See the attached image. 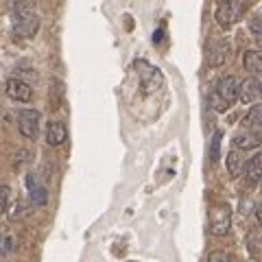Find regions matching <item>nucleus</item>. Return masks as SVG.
<instances>
[{"instance_id":"obj_16","label":"nucleus","mask_w":262,"mask_h":262,"mask_svg":"<svg viewBox=\"0 0 262 262\" xmlns=\"http://www.w3.org/2000/svg\"><path fill=\"white\" fill-rule=\"evenodd\" d=\"M245 120H247V125H251L253 131H258L260 125H262V105L260 103H253L251 110L247 112V116H245Z\"/></svg>"},{"instance_id":"obj_18","label":"nucleus","mask_w":262,"mask_h":262,"mask_svg":"<svg viewBox=\"0 0 262 262\" xmlns=\"http://www.w3.org/2000/svg\"><path fill=\"white\" fill-rule=\"evenodd\" d=\"M15 247H18V243H15L13 234L0 232V258L7 256V253H11V251H15Z\"/></svg>"},{"instance_id":"obj_12","label":"nucleus","mask_w":262,"mask_h":262,"mask_svg":"<svg viewBox=\"0 0 262 262\" xmlns=\"http://www.w3.org/2000/svg\"><path fill=\"white\" fill-rule=\"evenodd\" d=\"M68 140V129H66L63 122H51V125L46 127V142L51 146H59Z\"/></svg>"},{"instance_id":"obj_4","label":"nucleus","mask_w":262,"mask_h":262,"mask_svg":"<svg viewBox=\"0 0 262 262\" xmlns=\"http://www.w3.org/2000/svg\"><path fill=\"white\" fill-rule=\"evenodd\" d=\"M232 227V208L227 203H216L210 210V232L214 236H225Z\"/></svg>"},{"instance_id":"obj_3","label":"nucleus","mask_w":262,"mask_h":262,"mask_svg":"<svg viewBox=\"0 0 262 262\" xmlns=\"http://www.w3.org/2000/svg\"><path fill=\"white\" fill-rule=\"evenodd\" d=\"M243 13H245V3H241V0H223V3L216 5L214 18L221 29H232L241 20Z\"/></svg>"},{"instance_id":"obj_11","label":"nucleus","mask_w":262,"mask_h":262,"mask_svg":"<svg viewBox=\"0 0 262 262\" xmlns=\"http://www.w3.org/2000/svg\"><path fill=\"white\" fill-rule=\"evenodd\" d=\"M27 188H29V196H31V203H33V206H44V203L48 201L46 188L39 184V179L33 175V173L27 175Z\"/></svg>"},{"instance_id":"obj_17","label":"nucleus","mask_w":262,"mask_h":262,"mask_svg":"<svg viewBox=\"0 0 262 262\" xmlns=\"http://www.w3.org/2000/svg\"><path fill=\"white\" fill-rule=\"evenodd\" d=\"M221 140H223V131L216 129L210 140V164H216L221 158Z\"/></svg>"},{"instance_id":"obj_20","label":"nucleus","mask_w":262,"mask_h":262,"mask_svg":"<svg viewBox=\"0 0 262 262\" xmlns=\"http://www.w3.org/2000/svg\"><path fill=\"white\" fill-rule=\"evenodd\" d=\"M9 196H11V188L9 186H0V214H5L7 203H9Z\"/></svg>"},{"instance_id":"obj_7","label":"nucleus","mask_w":262,"mask_h":262,"mask_svg":"<svg viewBox=\"0 0 262 262\" xmlns=\"http://www.w3.org/2000/svg\"><path fill=\"white\" fill-rule=\"evenodd\" d=\"M260 131H253V129H241V131H236L234 138H232V144H234V149L236 151H253V149H258L260 146Z\"/></svg>"},{"instance_id":"obj_1","label":"nucleus","mask_w":262,"mask_h":262,"mask_svg":"<svg viewBox=\"0 0 262 262\" xmlns=\"http://www.w3.org/2000/svg\"><path fill=\"white\" fill-rule=\"evenodd\" d=\"M238 85L241 81L236 77H221L210 90V107L216 112H227L232 105L238 101Z\"/></svg>"},{"instance_id":"obj_5","label":"nucleus","mask_w":262,"mask_h":262,"mask_svg":"<svg viewBox=\"0 0 262 262\" xmlns=\"http://www.w3.org/2000/svg\"><path fill=\"white\" fill-rule=\"evenodd\" d=\"M18 129L27 140H35L39 134V112L37 110H20L18 112Z\"/></svg>"},{"instance_id":"obj_15","label":"nucleus","mask_w":262,"mask_h":262,"mask_svg":"<svg viewBox=\"0 0 262 262\" xmlns=\"http://www.w3.org/2000/svg\"><path fill=\"white\" fill-rule=\"evenodd\" d=\"M243 63H245V70L251 72V79H260V72H262V55L258 51H247L243 55Z\"/></svg>"},{"instance_id":"obj_8","label":"nucleus","mask_w":262,"mask_h":262,"mask_svg":"<svg viewBox=\"0 0 262 262\" xmlns=\"http://www.w3.org/2000/svg\"><path fill=\"white\" fill-rule=\"evenodd\" d=\"M5 92H7V96L13 98V101H18V103H29L33 98L31 85L22 79H9L7 85H5Z\"/></svg>"},{"instance_id":"obj_10","label":"nucleus","mask_w":262,"mask_h":262,"mask_svg":"<svg viewBox=\"0 0 262 262\" xmlns=\"http://www.w3.org/2000/svg\"><path fill=\"white\" fill-rule=\"evenodd\" d=\"M260 98V81L258 79H245L238 85V101L243 105L256 103Z\"/></svg>"},{"instance_id":"obj_13","label":"nucleus","mask_w":262,"mask_h":262,"mask_svg":"<svg viewBox=\"0 0 262 262\" xmlns=\"http://www.w3.org/2000/svg\"><path fill=\"white\" fill-rule=\"evenodd\" d=\"M245 177H247V184L249 186H256L262 177V155L256 153L253 158H249L245 162Z\"/></svg>"},{"instance_id":"obj_19","label":"nucleus","mask_w":262,"mask_h":262,"mask_svg":"<svg viewBox=\"0 0 262 262\" xmlns=\"http://www.w3.org/2000/svg\"><path fill=\"white\" fill-rule=\"evenodd\" d=\"M249 29H251V35H253V39H262V29H260V15L256 13L253 18L249 20Z\"/></svg>"},{"instance_id":"obj_14","label":"nucleus","mask_w":262,"mask_h":262,"mask_svg":"<svg viewBox=\"0 0 262 262\" xmlns=\"http://www.w3.org/2000/svg\"><path fill=\"white\" fill-rule=\"evenodd\" d=\"M245 162H247V158L241 153V151H229L227 158H225V166H227V173L232 177H241V173L245 170Z\"/></svg>"},{"instance_id":"obj_22","label":"nucleus","mask_w":262,"mask_h":262,"mask_svg":"<svg viewBox=\"0 0 262 262\" xmlns=\"http://www.w3.org/2000/svg\"><path fill=\"white\" fill-rule=\"evenodd\" d=\"M206 262H229V258L225 251H212Z\"/></svg>"},{"instance_id":"obj_2","label":"nucleus","mask_w":262,"mask_h":262,"mask_svg":"<svg viewBox=\"0 0 262 262\" xmlns=\"http://www.w3.org/2000/svg\"><path fill=\"white\" fill-rule=\"evenodd\" d=\"M11 13H13V35H18V37L35 35L39 29V18L35 13V5L33 3L11 5Z\"/></svg>"},{"instance_id":"obj_21","label":"nucleus","mask_w":262,"mask_h":262,"mask_svg":"<svg viewBox=\"0 0 262 262\" xmlns=\"http://www.w3.org/2000/svg\"><path fill=\"white\" fill-rule=\"evenodd\" d=\"M24 214H27V203H24V201H18V203L13 206V212L9 214V219L15 221V219H20V216H24Z\"/></svg>"},{"instance_id":"obj_6","label":"nucleus","mask_w":262,"mask_h":262,"mask_svg":"<svg viewBox=\"0 0 262 262\" xmlns=\"http://www.w3.org/2000/svg\"><path fill=\"white\" fill-rule=\"evenodd\" d=\"M136 70H138V77H140V83L144 85L146 92H155L160 85H162V75L160 70L151 66L149 61H136Z\"/></svg>"},{"instance_id":"obj_9","label":"nucleus","mask_w":262,"mask_h":262,"mask_svg":"<svg viewBox=\"0 0 262 262\" xmlns=\"http://www.w3.org/2000/svg\"><path fill=\"white\" fill-rule=\"evenodd\" d=\"M229 53H232V44H229L227 39H216V42H212L210 51H208L210 66H223L229 59Z\"/></svg>"}]
</instances>
